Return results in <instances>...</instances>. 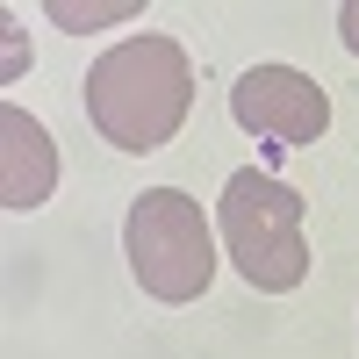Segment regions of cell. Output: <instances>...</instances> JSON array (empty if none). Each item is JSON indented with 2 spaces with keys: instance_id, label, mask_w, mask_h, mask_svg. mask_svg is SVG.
Segmentation results:
<instances>
[{
  "instance_id": "52a82bcc",
  "label": "cell",
  "mask_w": 359,
  "mask_h": 359,
  "mask_svg": "<svg viewBox=\"0 0 359 359\" xmlns=\"http://www.w3.org/2000/svg\"><path fill=\"white\" fill-rule=\"evenodd\" d=\"M338 36H345V50H359V0L338 8Z\"/></svg>"
},
{
  "instance_id": "277c9868",
  "label": "cell",
  "mask_w": 359,
  "mask_h": 359,
  "mask_svg": "<svg viewBox=\"0 0 359 359\" xmlns=\"http://www.w3.org/2000/svg\"><path fill=\"white\" fill-rule=\"evenodd\" d=\"M230 115L245 123L252 137H273V144H316L331 130V94L294 72V65H252L245 79L230 86Z\"/></svg>"
},
{
  "instance_id": "7a4b0ae2",
  "label": "cell",
  "mask_w": 359,
  "mask_h": 359,
  "mask_svg": "<svg viewBox=\"0 0 359 359\" xmlns=\"http://www.w3.org/2000/svg\"><path fill=\"white\" fill-rule=\"evenodd\" d=\"M216 237L230 266L245 273L259 294H287L309 280V237H302V194L287 180L259 172V165H237L223 180V201H216Z\"/></svg>"
},
{
  "instance_id": "8992f818",
  "label": "cell",
  "mask_w": 359,
  "mask_h": 359,
  "mask_svg": "<svg viewBox=\"0 0 359 359\" xmlns=\"http://www.w3.org/2000/svg\"><path fill=\"white\" fill-rule=\"evenodd\" d=\"M115 15H137V8H72V0H57V8H50V22H65V29H101V22H115Z\"/></svg>"
},
{
  "instance_id": "6da1fadb",
  "label": "cell",
  "mask_w": 359,
  "mask_h": 359,
  "mask_svg": "<svg viewBox=\"0 0 359 359\" xmlns=\"http://www.w3.org/2000/svg\"><path fill=\"white\" fill-rule=\"evenodd\" d=\"M194 108V65L172 36H130L86 72V123L115 151H158Z\"/></svg>"
},
{
  "instance_id": "5b68a950",
  "label": "cell",
  "mask_w": 359,
  "mask_h": 359,
  "mask_svg": "<svg viewBox=\"0 0 359 359\" xmlns=\"http://www.w3.org/2000/svg\"><path fill=\"white\" fill-rule=\"evenodd\" d=\"M57 187V144L43 137V123L29 108H0V201L8 208H36Z\"/></svg>"
},
{
  "instance_id": "3957f363",
  "label": "cell",
  "mask_w": 359,
  "mask_h": 359,
  "mask_svg": "<svg viewBox=\"0 0 359 359\" xmlns=\"http://www.w3.org/2000/svg\"><path fill=\"white\" fill-rule=\"evenodd\" d=\"M123 252L144 294L158 302H201L216 280V230H208L201 201L180 187H144L123 216Z\"/></svg>"
}]
</instances>
